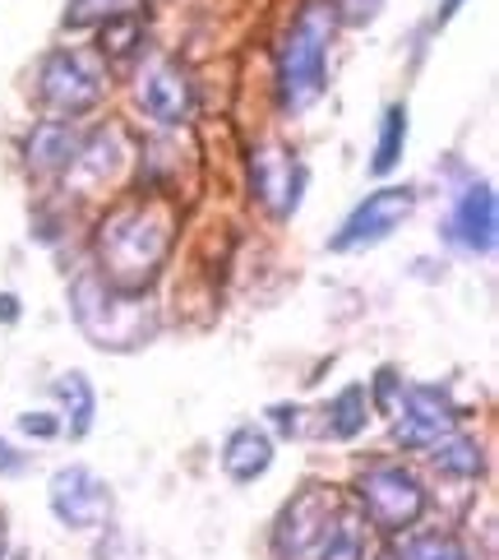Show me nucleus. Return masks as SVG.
Here are the masks:
<instances>
[{
	"mask_svg": "<svg viewBox=\"0 0 499 560\" xmlns=\"http://www.w3.org/2000/svg\"><path fill=\"white\" fill-rule=\"evenodd\" d=\"M148 47V24L139 10H126V14H111L97 24V51L107 56V66H130L139 61Z\"/></svg>",
	"mask_w": 499,
	"mask_h": 560,
	"instance_id": "2eb2a0df",
	"label": "nucleus"
},
{
	"mask_svg": "<svg viewBox=\"0 0 499 560\" xmlns=\"http://www.w3.org/2000/svg\"><path fill=\"white\" fill-rule=\"evenodd\" d=\"M103 93H107L103 66H97L88 51L56 47L43 56V66H37V97H43V107L56 112V121L93 112L103 103Z\"/></svg>",
	"mask_w": 499,
	"mask_h": 560,
	"instance_id": "20e7f679",
	"label": "nucleus"
},
{
	"mask_svg": "<svg viewBox=\"0 0 499 560\" xmlns=\"http://www.w3.org/2000/svg\"><path fill=\"white\" fill-rule=\"evenodd\" d=\"M379 560H397V556H393V551H384V556H379Z\"/></svg>",
	"mask_w": 499,
	"mask_h": 560,
	"instance_id": "2f4dec72",
	"label": "nucleus"
},
{
	"mask_svg": "<svg viewBox=\"0 0 499 560\" xmlns=\"http://www.w3.org/2000/svg\"><path fill=\"white\" fill-rule=\"evenodd\" d=\"M47 505H51V518L70 533H97L111 524V487L97 477L88 464H66L51 472L47 482Z\"/></svg>",
	"mask_w": 499,
	"mask_h": 560,
	"instance_id": "423d86ee",
	"label": "nucleus"
},
{
	"mask_svg": "<svg viewBox=\"0 0 499 560\" xmlns=\"http://www.w3.org/2000/svg\"><path fill=\"white\" fill-rule=\"evenodd\" d=\"M0 325H19V296L0 292Z\"/></svg>",
	"mask_w": 499,
	"mask_h": 560,
	"instance_id": "c85d7f7f",
	"label": "nucleus"
},
{
	"mask_svg": "<svg viewBox=\"0 0 499 560\" xmlns=\"http://www.w3.org/2000/svg\"><path fill=\"white\" fill-rule=\"evenodd\" d=\"M463 5H467V0H444V5H439V14H435V24H449V19L463 10Z\"/></svg>",
	"mask_w": 499,
	"mask_h": 560,
	"instance_id": "c756f323",
	"label": "nucleus"
},
{
	"mask_svg": "<svg viewBox=\"0 0 499 560\" xmlns=\"http://www.w3.org/2000/svg\"><path fill=\"white\" fill-rule=\"evenodd\" d=\"M412 213H416V190L412 186H379L343 218V228L329 236V250H337V255L343 250H370L379 242H389Z\"/></svg>",
	"mask_w": 499,
	"mask_h": 560,
	"instance_id": "0eeeda50",
	"label": "nucleus"
},
{
	"mask_svg": "<svg viewBox=\"0 0 499 560\" xmlns=\"http://www.w3.org/2000/svg\"><path fill=\"white\" fill-rule=\"evenodd\" d=\"M250 176H254V195L273 209V218H292L296 209H301L306 163H296L292 153H283V149H259L254 163H250Z\"/></svg>",
	"mask_w": 499,
	"mask_h": 560,
	"instance_id": "f8f14e48",
	"label": "nucleus"
},
{
	"mask_svg": "<svg viewBox=\"0 0 499 560\" xmlns=\"http://www.w3.org/2000/svg\"><path fill=\"white\" fill-rule=\"evenodd\" d=\"M19 431L33 435V440H56L66 427H61V417L56 412H19Z\"/></svg>",
	"mask_w": 499,
	"mask_h": 560,
	"instance_id": "393cba45",
	"label": "nucleus"
},
{
	"mask_svg": "<svg viewBox=\"0 0 499 560\" xmlns=\"http://www.w3.org/2000/svg\"><path fill=\"white\" fill-rule=\"evenodd\" d=\"M139 103H144V112L157 126H186L199 107L190 70L181 61H153L144 79H139Z\"/></svg>",
	"mask_w": 499,
	"mask_h": 560,
	"instance_id": "9d476101",
	"label": "nucleus"
},
{
	"mask_svg": "<svg viewBox=\"0 0 499 560\" xmlns=\"http://www.w3.org/2000/svg\"><path fill=\"white\" fill-rule=\"evenodd\" d=\"M356 495H361L370 524L384 533H407L421 524V514H426L421 477L403 464H370L361 472V482H356Z\"/></svg>",
	"mask_w": 499,
	"mask_h": 560,
	"instance_id": "39448f33",
	"label": "nucleus"
},
{
	"mask_svg": "<svg viewBox=\"0 0 499 560\" xmlns=\"http://www.w3.org/2000/svg\"><path fill=\"white\" fill-rule=\"evenodd\" d=\"M10 556V528H5V510H0V560Z\"/></svg>",
	"mask_w": 499,
	"mask_h": 560,
	"instance_id": "7c9ffc66",
	"label": "nucleus"
},
{
	"mask_svg": "<svg viewBox=\"0 0 499 560\" xmlns=\"http://www.w3.org/2000/svg\"><path fill=\"white\" fill-rule=\"evenodd\" d=\"M426 454H430L435 472L439 477H453V482H476V477L486 472V454H482V445H476L472 435L449 431L444 440H435Z\"/></svg>",
	"mask_w": 499,
	"mask_h": 560,
	"instance_id": "f3484780",
	"label": "nucleus"
},
{
	"mask_svg": "<svg viewBox=\"0 0 499 560\" xmlns=\"http://www.w3.org/2000/svg\"><path fill=\"white\" fill-rule=\"evenodd\" d=\"M329 528H333V491L301 487L273 524V556L277 560H310V551L324 542Z\"/></svg>",
	"mask_w": 499,
	"mask_h": 560,
	"instance_id": "6e6552de",
	"label": "nucleus"
},
{
	"mask_svg": "<svg viewBox=\"0 0 499 560\" xmlns=\"http://www.w3.org/2000/svg\"><path fill=\"white\" fill-rule=\"evenodd\" d=\"M139 10L134 0H70L66 5V28H88V24H103L111 14H126Z\"/></svg>",
	"mask_w": 499,
	"mask_h": 560,
	"instance_id": "5701e85b",
	"label": "nucleus"
},
{
	"mask_svg": "<svg viewBox=\"0 0 499 560\" xmlns=\"http://www.w3.org/2000/svg\"><path fill=\"white\" fill-rule=\"evenodd\" d=\"M333 28H337L333 0H306L301 14L292 19L283 47H277V103H283V112L301 116L306 107L319 103V93L329 84Z\"/></svg>",
	"mask_w": 499,
	"mask_h": 560,
	"instance_id": "f03ea898",
	"label": "nucleus"
},
{
	"mask_svg": "<svg viewBox=\"0 0 499 560\" xmlns=\"http://www.w3.org/2000/svg\"><path fill=\"white\" fill-rule=\"evenodd\" d=\"M51 398L61 404L66 412V431L74 440H84L93 431V417H97V394H93V380L84 371H66V375H56L51 380Z\"/></svg>",
	"mask_w": 499,
	"mask_h": 560,
	"instance_id": "dca6fc26",
	"label": "nucleus"
},
{
	"mask_svg": "<svg viewBox=\"0 0 499 560\" xmlns=\"http://www.w3.org/2000/svg\"><path fill=\"white\" fill-rule=\"evenodd\" d=\"M79 144H84V135H79L70 121L47 116V121H37L24 139V163L37 176H61L79 163Z\"/></svg>",
	"mask_w": 499,
	"mask_h": 560,
	"instance_id": "ddd939ff",
	"label": "nucleus"
},
{
	"mask_svg": "<svg viewBox=\"0 0 499 560\" xmlns=\"http://www.w3.org/2000/svg\"><path fill=\"white\" fill-rule=\"evenodd\" d=\"M379 10H384V0H333V14L343 19V24H352V28L375 24Z\"/></svg>",
	"mask_w": 499,
	"mask_h": 560,
	"instance_id": "b1692460",
	"label": "nucleus"
},
{
	"mask_svg": "<svg viewBox=\"0 0 499 560\" xmlns=\"http://www.w3.org/2000/svg\"><path fill=\"white\" fill-rule=\"evenodd\" d=\"M458 412L449 389L439 385H407L403 404H397V422H393V440L403 450H430L435 440H444L458 427Z\"/></svg>",
	"mask_w": 499,
	"mask_h": 560,
	"instance_id": "1a4fd4ad",
	"label": "nucleus"
},
{
	"mask_svg": "<svg viewBox=\"0 0 499 560\" xmlns=\"http://www.w3.org/2000/svg\"><path fill=\"white\" fill-rule=\"evenodd\" d=\"M28 472V450H14L5 435H0V477H19Z\"/></svg>",
	"mask_w": 499,
	"mask_h": 560,
	"instance_id": "cd10ccee",
	"label": "nucleus"
},
{
	"mask_svg": "<svg viewBox=\"0 0 499 560\" xmlns=\"http://www.w3.org/2000/svg\"><path fill=\"white\" fill-rule=\"evenodd\" d=\"M397 385H403V375H397L393 366H384V371L375 375V394H370V404H375L379 412H393V408H397V398H393V394H397Z\"/></svg>",
	"mask_w": 499,
	"mask_h": 560,
	"instance_id": "a878e982",
	"label": "nucleus"
},
{
	"mask_svg": "<svg viewBox=\"0 0 499 560\" xmlns=\"http://www.w3.org/2000/svg\"><path fill=\"white\" fill-rule=\"evenodd\" d=\"M397 560H472V551L458 542L453 533H439V528H426V533H412L407 547Z\"/></svg>",
	"mask_w": 499,
	"mask_h": 560,
	"instance_id": "4be33fe9",
	"label": "nucleus"
},
{
	"mask_svg": "<svg viewBox=\"0 0 499 560\" xmlns=\"http://www.w3.org/2000/svg\"><path fill=\"white\" fill-rule=\"evenodd\" d=\"M70 311L84 338L103 352H130L157 334V311L144 292H116L97 273H79L70 283Z\"/></svg>",
	"mask_w": 499,
	"mask_h": 560,
	"instance_id": "7ed1b4c3",
	"label": "nucleus"
},
{
	"mask_svg": "<svg viewBox=\"0 0 499 560\" xmlns=\"http://www.w3.org/2000/svg\"><path fill=\"white\" fill-rule=\"evenodd\" d=\"M449 242L463 246L467 255H490L495 250V242H499V209H495V190L486 182H472L463 195L453 199Z\"/></svg>",
	"mask_w": 499,
	"mask_h": 560,
	"instance_id": "9b49d317",
	"label": "nucleus"
},
{
	"mask_svg": "<svg viewBox=\"0 0 499 560\" xmlns=\"http://www.w3.org/2000/svg\"><path fill=\"white\" fill-rule=\"evenodd\" d=\"M269 422L277 427V435H296V431H301V408H296V404H273Z\"/></svg>",
	"mask_w": 499,
	"mask_h": 560,
	"instance_id": "bb28decb",
	"label": "nucleus"
},
{
	"mask_svg": "<svg viewBox=\"0 0 499 560\" xmlns=\"http://www.w3.org/2000/svg\"><path fill=\"white\" fill-rule=\"evenodd\" d=\"M329 435L333 440H356L366 427H370V394L366 385H347L329 398Z\"/></svg>",
	"mask_w": 499,
	"mask_h": 560,
	"instance_id": "a211bd4d",
	"label": "nucleus"
},
{
	"mask_svg": "<svg viewBox=\"0 0 499 560\" xmlns=\"http://www.w3.org/2000/svg\"><path fill=\"white\" fill-rule=\"evenodd\" d=\"M176 218L163 199H130L97 228V278L116 292H144L171 250Z\"/></svg>",
	"mask_w": 499,
	"mask_h": 560,
	"instance_id": "f257e3e1",
	"label": "nucleus"
},
{
	"mask_svg": "<svg viewBox=\"0 0 499 560\" xmlns=\"http://www.w3.org/2000/svg\"><path fill=\"white\" fill-rule=\"evenodd\" d=\"M366 556V537H361V524L356 518H333V528L324 533V542L310 551V560H361Z\"/></svg>",
	"mask_w": 499,
	"mask_h": 560,
	"instance_id": "412c9836",
	"label": "nucleus"
},
{
	"mask_svg": "<svg viewBox=\"0 0 499 560\" xmlns=\"http://www.w3.org/2000/svg\"><path fill=\"white\" fill-rule=\"evenodd\" d=\"M74 167H84L93 182H103V176H111L116 167H121V130L107 126V130H93L84 144H79V163Z\"/></svg>",
	"mask_w": 499,
	"mask_h": 560,
	"instance_id": "aec40b11",
	"label": "nucleus"
},
{
	"mask_svg": "<svg viewBox=\"0 0 499 560\" xmlns=\"http://www.w3.org/2000/svg\"><path fill=\"white\" fill-rule=\"evenodd\" d=\"M403 149H407V107L393 103V107H384V116H379V139H375L370 172L389 176L397 163H403Z\"/></svg>",
	"mask_w": 499,
	"mask_h": 560,
	"instance_id": "6ab92c4d",
	"label": "nucleus"
},
{
	"mask_svg": "<svg viewBox=\"0 0 499 560\" xmlns=\"http://www.w3.org/2000/svg\"><path fill=\"white\" fill-rule=\"evenodd\" d=\"M273 435L264 431V427H236L231 435H227V445H223V472L231 477L236 487H250V482H259L269 468H273Z\"/></svg>",
	"mask_w": 499,
	"mask_h": 560,
	"instance_id": "4468645a",
	"label": "nucleus"
}]
</instances>
